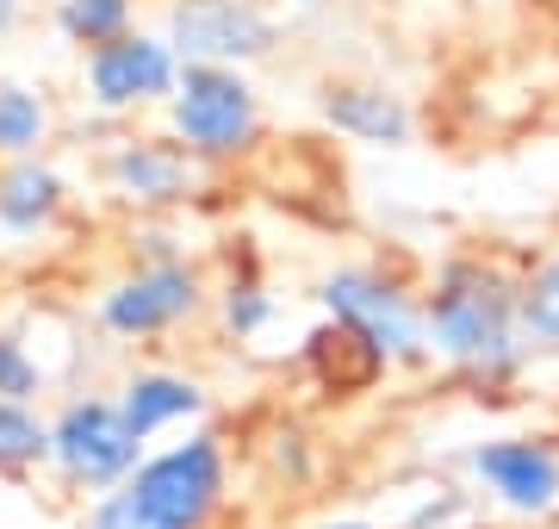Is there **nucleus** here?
Segmentation results:
<instances>
[{"label":"nucleus","mask_w":559,"mask_h":529,"mask_svg":"<svg viewBox=\"0 0 559 529\" xmlns=\"http://www.w3.org/2000/svg\"><path fill=\"white\" fill-rule=\"evenodd\" d=\"M460 486L485 510L522 529L559 524V436L554 430H498L460 448Z\"/></svg>","instance_id":"7ed1b4c3"},{"label":"nucleus","mask_w":559,"mask_h":529,"mask_svg":"<svg viewBox=\"0 0 559 529\" xmlns=\"http://www.w3.org/2000/svg\"><path fill=\"white\" fill-rule=\"evenodd\" d=\"M44 387H50V367L38 362V349L0 330V399H20V405H38Z\"/></svg>","instance_id":"6ab92c4d"},{"label":"nucleus","mask_w":559,"mask_h":529,"mask_svg":"<svg viewBox=\"0 0 559 529\" xmlns=\"http://www.w3.org/2000/svg\"><path fill=\"white\" fill-rule=\"evenodd\" d=\"M429 355L473 387H516L528 374L522 274L498 256H448L423 286Z\"/></svg>","instance_id":"f257e3e1"},{"label":"nucleus","mask_w":559,"mask_h":529,"mask_svg":"<svg viewBox=\"0 0 559 529\" xmlns=\"http://www.w3.org/2000/svg\"><path fill=\"white\" fill-rule=\"evenodd\" d=\"M305 529H385V524H373V517H318V524H305Z\"/></svg>","instance_id":"4be33fe9"},{"label":"nucleus","mask_w":559,"mask_h":529,"mask_svg":"<svg viewBox=\"0 0 559 529\" xmlns=\"http://www.w3.org/2000/svg\"><path fill=\"white\" fill-rule=\"evenodd\" d=\"M168 131L187 156L224 163L242 156L261 131V101L237 69H180L175 101H168Z\"/></svg>","instance_id":"423d86ee"},{"label":"nucleus","mask_w":559,"mask_h":529,"mask_svg":"<svg viewBox=\"0 0 559 529\" xmlns=\"http://www.w3.org/2000/svg\"><path fill=\"white\" fill-rule=\"evenodd\" d=\"M87 529H162V524L119 486V492H100V498L87 505Z\"/></svg>","instance_id":"aec40b11"},{"label":"nucleus","mask_w":559,"mask_h":529,"mask_svg":"<svg viewBox=\"0 0 559 529\" xmlns=\"http://www.w3.org/2000/svg\"><path fill=\"white\" fill-rule=\"evenodd\" d=\"M274 318H280V299H274V293H267L261 281H249V274H242V281L224 286V299H218V325L230 330L237 343L261 337V330L274 325Z\"/></svg>","instance_id":"a211bd4d"},{"label":"nucleus","mask_w":559,"mask_h":529,"mask_svg":"<svg viewBox=\"0 0 559 529\" xmlns=\"http://www.w3.org/2000/svg\"><path fill=\"white\" fill-rule=\"evenodd\" d=\"M162 529H212V517L230 498V448L218 430H187L180 443L150 448L143 468L124 480Z\"/></svg>","instance_id":"20e7f679"},{"label":"nucleus","mask_w":559,"mask_h":529,"mask_svg":"<svg viewBox=\"0 0 559 529\" xmlns=\"http://www.w3.org/2000/svg\"><path fill=\"white\" fill-rule=\"evenodd\" d=\"M311 468H318V455H311V443H305V430H280L274 436V473L280 480H311Z\"/></svg>","instance_id":"412c9836"},{"label":"nucleus","mask_w":559,"mask_h":529,"mask_svg":"<svg viewBox=\"0 0 559 529\" xmlns=\"http://www.w3.org/2000/svg\"><path fill=\"white\" fill-rule=\"evenodd\" d=\"M522 337L535 362H559V244L522 268Z\"/></svg>","instance_id":"4468645a"},{"label":"nucleus","mask_w":559,"mask_h":529,"mask_svg":"<svg viewBox=\"0 0 559 529\" xmlns=\"http://www.w3.org/2000/svg\"><path fill=\"white\" fill-rule=\"evenodd\" d=\"M50 468V418L38 405L0 399V473H38Z\"/></svg>","instance_id":"2eb2a0df"},{"label":"nucleus","mask_w":559,"mask_h":529,"mask_svg":"<svg viewBox=\"0 0 559 529\" xmlns=\"http://www.w3.org/2000/svg\"><path fill=\"white\" fill-rule=\"evenodd\" d=\"M13 13H20V0H0V32L13 25Z\"/></svg>","instance_id":"5701e85b"},{"label":"nucleus","mask_w":559,"mask_h":529,"mask_svg":"<svg viewBox=\"0 0 559 529\" xmlns=\"http://www.w3.org/2000/svg\"><path fill=\"white\" fill-rule=\"evenodd\" d=\"M112 399H119L124 424L138 430L143 443H156L168 430H200V418L212 411L205 380L180 374V367H138V374H124V387Z\"/></svg>","instance_id":"9d476101"},{"label":"nucleus","mask_w":559,"mask_h":529,"mask_svg":"<svg viewBox=\"0 0 559 529\" xmlns=\"http://www.w3.org/2000/svg\"><path fill=\"white\" fill-rule=\"evenodd\" d=\"M318 306L336 330H348L355 343H367L385 367H429V318H423V293L373 262H348L330 268L318 281Z\"/></svg>","instance_id":"f03ea898"},{"label":"nucleus","mask_w":559,"mask_h":529,"mask_svg":"<svg viewBox=\"0 0 559 529\" xmlns=\"http://www.w3.org/2000/svg\"><path fill=\"white\" fill-rule=\"evenodd\" d=\"M323 125L348 143H367V150H404L417 119H411V106L404 94H392L385 82H330L318 101Z\"/></svg>","instance_id":"9b49d317"},{"label":"nucleus","mask_w":559,"mask_h":529,"mask_svg":"<svg viewBox=\"0 0 559 529\" xmlns=\"http://www.w3.org/2000/svg\"><path fill=\"white\" fill-rule=\"evenodd\" d=\"M62 212V175L38 156H20V163L0 168V231L13 237H32Z\"/></svg>","instance_id":"ddd939ff"},{"label":"nucleus","mask_w":559,"mask_h":529,"mask_svg":"<svg viewBox=\"0 0 559 529\" xmlns=\"http://www.w3.org/2000/svg\"><path fill=\"white\" fill-rule=\"evenodd\" d=\"M193 163L200 156H187L180 143H162V138H131L119 143V156L106 163L112 187H119L124 200L138 205H175L193 193Z\"/></svg>","instance_id":"f8f14e48"},{"label":"nucleus","mask_w":559,"mask_h":529,"mask_svg":"<svg viewBox=\"0 0 559 529\" xmlns=\"http://www.w3.org/2000/svg\"><path fill=\"white\" fill-rule=\"evenodd\" d=\"M293 7H323V0H293Z\"/></svg>","instance_id":"b1692460"},{"label":"nucleus","mask_w":559,"mask_h":529,"mask_svg":"<svg viewBox=\"0 0 559 529\" xmlns=\"http://www.w3.org/2000/svg\"><path fill=\"white\" fill-rule=\"evenodd\" d=\"M200 306H205V286L193 262H143L106 286L94 318L119 343H150V337H168L175 325H187Z\"/></svg>","instance_id":"0eeeda50"},{"label":"nucleus","mask_w":559,"mask_h":529,"mask_svg":"<svg viewBox=\"0 0 559 529\" xmlns=\"http://www.w3.org/2000/svg\"><path fill=\"white\" fill-rule=\"evenodd\" d=\"M175 82H180V57L168 50V38L124 32V38L87 50V101L106 106V113H131V106H150V101H175Z\"/></svg>","instance_id":"1a4fd4ad"},{"label":"nucleus","mask_w":559,"mask_h":529,"mask_svg":"<svg viewBox=\"0 0 559 529\" xmlns=\"http://www.w3.org/2000/svg\"><path fill=\"white\" fill-rule=\"evenodd\" d=\"M168 50L180 69H237L274 50V20L255 0H175Z\"/></svg>","instance_id":"6e6552de"},{"label":"nucleus","mask_w":559,"mask_h":529,"mask_svg":"<svg viewBox=\"0 0 559 529\" xmlns=\"http://www.w3.org/2000/svg\"><path fill=\"white\" fill-rule=\"evenodd\" d=\"M143 455L150 443L124 424L112 392H75L50 418V468L69 492H119L143 468Z\"/></svg>","instance_id":"39448f33"},{"label":"nucleus","mask_w":559,"mask_h":529,"mask_svg":"<svg viewBox=\"0 0 559 529\" xmlns=\"http://www.w3.org/2000/svg\"><path fill=\"white\" fill-rule=\"evenodd\" d=\"M44 131H50V106H44V94H32V87L20 82H0V156H32L44 143Z\"/></svg>","instance_id":"dca6fc26"},{"label":"nucleus","mask_w":559,"mask_h":529,"mask_svg":"<svg viewBox=\"0 0 559 529\" xmlns=\"http://www.w3.org/2000/svg\"><path fill=\"white\" fill-rule=\"evenodd\" d=\"M57 25L81 44V50H100V44L131 32V0H62Z\"/></svg>","instance_id":"f3484780"}]
</instances>
